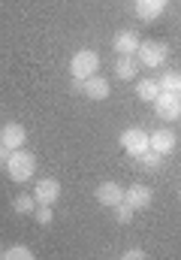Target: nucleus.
I'll use <instances>...</instances> for the list:
<instances>
[{"mask_svg": "<svg viewBox=\"0 0 181 260\" xmlns=\"http://www.w3.org/2000/svg\"><path fill=\"white\" fill-rule=\"evenodd\" d=\"M3 170H6V176L12 179V182H30L33 179V170H37V157L27 151V148H15L9 157H6V164H3Z\"/></svg>", "mask_w": 181, "mask_h": 260, "instance_id": "1", "label": "nucleus"}, {"mask_svg": "<svg viewBox=\"0 0 181 260\" xmlns=\"http://www.w3.org/2000/svg\"><path fill=\"white\" fill-rule=\"evenodd\" d=\"M100 70V55L94 49H79L73 58H69V76L73 79H88Z\"/></svg>", "mask_w": 181, "mask_h": 260, "instance_id": "2", "label": "nucleus"}, {"mask_svg": "<svg viewBox=\"0 0 181 260\" xmlns=\"http://www.w3.org/2000/svg\"><path fill=\"white\" fill-rule=\"evenodd\" d=\"M166 55H169L166 43H157V40H145V43H139V52H136L139 64L148 67V70H157V67H163Z\"/></svg>", "mask_w": 181, "mask_h": 260, "instance_id": "3", "label": "nucleus"}, {"mask_svg": "<svg viewBox=\"0 0 181 260\" xmlns=\"http://www.w3.org/2000/svg\"><path fill=\"white\" fill-rule=\"evenodd\" d=\"M154 115L160 121H175L181 118V97L178 91H160L154 100Z\"/></svg>", "mask_w": 181, "mask_h": 260, "instance_id": "4", "label": "nucleus"}, {"mask_svg": "<svg viewBox=\"0 0 181 260\" xmlns=\"http://www.w3.org/2000/svg\"><path fill=\"white\" fill-rule=\"evenodd\" d=\"M121 148L130 154V157H142L148 148H151V142H148V133L142 127H127L124 133H121Z\"/></svg>", "mask_w": 181, "mask_h": 260, "instance_id": "5", "label": "nucleus"}, {"mask_svg": "<svg viewBox=\"0 0 181 260\" xmlns=\"http://www.w3.org/2000/svg\"><path fill=\"white\" fill-rule=\"evenodd\" d=\"M33 200H37V206H55L60 200V182L58 179H40L33 188Z\"/></svg>", "mask_w": 181, "mask_h": 260, "instance_id": "6", "label": "nucleus"}, {"mask_svg": "<svg viewBox=\"0 0 181 260\" xmlns=\"http://www.w3.org/2000/svg\"><path fill=\"white\" fill-rule=\"evenodd\" d=\"M151 200H154V191H151L148 185H130V188L124 191V203H127L133 212L148 209V206H151Z\"/></svg>", "mask_w": 181, "mask_h": 260, "instance_id": "7", "label": "nucleus"}, {"mask_svg": "<svg viewBox=\"0 0 181 260\" xmlns=\"http://www.w3.org/2000/svg\"><path fill=\"white\" fill-rule=\"evenodd\" d=\"M97 203L100 206H106V209H115L118 203H124V188H121L118 182H103V185H97Z\"/></svg>", "mask_w": 181, "mask_h": 260, "instance_id": "8", "label": "nucleus"}, {"mask_svg": "<svg viewBox=\"0 0 181 260\" xmlns=\"http://www.w3.org/2000/svg\"><path fill=\"white\" fill-rule=\"evenodd\" d=\"M82 94H85L88 100H106V97L112 94V82H109L106 76H97V73H94V76L85 79V91H82Z\"/></svg>", "mask_w": 181, "mask_h": 260, "instance_id": "9", "label": "nucleus"}, {"mask_svg": "<svg viewBox=\"0 0 181 260\" xmlns=\"http://www.w3.org/2000/svg\"><path fill=\"white\" fill-rule=\"evenodd\" d=\"M0 142H3L9 151H15V148H21V145L27 142V130L21 127L18 121H9V124L0 127Z\"/></svg>", "mask_w": 181, "mask_h": 260, "instance_id": "10", "label": "nucleus"}, {"mask_svg": "<svg viewBox=\"0 0 181 260\" xmlns=\"http://www.w3.org/2000/svg\"><path fill=\"white\" fill-rule=\"evenodd\" d=\"M148 142H151L154 151H160V154L166 157V154L175 151V142H178V139H175V133H172L169 127H157L154 133H148Z\"/></svg>", "mask_w": 181, "mask_h": 260, "instance_id": "11", "label": "nucleus"}, {"mask_svg": "<svg viewBox=\"0 0 181 260\" xmlns=\"http://www.w3.org/2000/svg\"><path fill=\"white\" fill-rule=\"evenodd\" d=\"M163 9H166V0H136V15H139L142 21H154V18H160Z\"/></svg>", "mask_w": 181, "mask_h": 260, "instance_id": "12", "label": "nucleus"}, {"mask_svg": "<svg viewBox=\"0 0 181 260\" xmlns=\"http://www.w3.org/2000/svg\"><path fill=\"white\" fill-rule=\"evenodd\" d=\"M115 52L118 55H136L139 52V34L136 30H121V34H115Z\"/></svg>", "mask_w": 181, "mask_h": 260, "instance_id": "13", "label": "nucleus"}, {"mask_svg": "<svg viewBox=\"0 0 181 260\" xmlns=\"http://www.w3.org/2000/svg\"><path fill=\"white\" fill-rule=\"evenodd\" d=\"M139 58L136 55H121L118 64H115V76H118L121 82H130V79H136V73H139Z\"/></svg>", "mask_w": 181, "mask_h": 260, "instance_id": "14", "label": "nucleus"}, {"mask_svg": "<svg viewBox=\"0 0 181 260\" xmlns=\"http://www.w3.org/2000/svg\"><path fill=\"white\" fill-rule=\"evenodd\" d=\"M160 91H163V88H160L157 79H139V82H136V97L145 100V103H154Z\"/></svg>", "mask_w": 181, "mask_h": 260, "instance_id": "15", "label": "nucleus"}, {"mask_svg": "<svg viewBox=\"0 0 181 260\" xmlns=\"http://www.w3.org/2000/svg\"><path fill=\"white\" fill-rule=\"evenodd\" d=\"M12 209H15L18 215H33L37 200H33V194H18L15 200H12Z\"/></svg>", "mask_w": 181, "mask_h": 260, "instance_id": "16", "label": "nucleus"}, {"mask_svg": "<svg viewBox=\"0 0 181 260\" xmlns=\"http://www.w3.org/2000/svg\"><path fill=\"white\" fill-rule=\"evenodd\" d=\"M3 257H6V260H33V251H30L27 245H21V242H18V245H9V248L3 251Z\"/></svg>", "mask_w": 181, "mask_h": 260, "instance_id": "17", "label": "nucleus"}, {"mask_svg": "<svg viewBox=\"0 0 181 260\" xmlns=\"http://www.w3.org/2000/svg\"><path fill=\"white\" fill-rule=\"evenodd\" d=\"M139 164H142V167H145L148 173H154V170H157V167L163 164V154H160V151H154V148H148V151H145V154L139 157Z\"/></svg>", "mask_w": 181, "mask_h": 260, "instance_id": "18", "label": "nucleus"}, {"mask_svg": "<svg viewBox=\"0 0 181 260\" xmlns=\"http://www.w3.org/2000/svg\"><path fill=\"white\" fill-rule=\"evenodd\" d=\"M33 218H37V224L49 227V224L55 221V215H52V206H37V209H33Z\"/></svg>", "mask_w": 181, "mask_h": 260, "instance_id": "19", "label": "nucleus"}, {"mask_svg": "<svg viewBox=\"0 0 181 260\" xmlns=\"http://www.w3.org/2000/svg\"><path fill=\"white\" fill-rule=\"evenodd\" d=\"M178 79H181V73H163L157 82H160L163 91H178Z\"/></svg>", "mask_w": 181, "mask_h": 260, "instance_id": "20", "label": "nucleus"}, {"mask_svg": "<svg viewBox=\"0 0 181 260\" xmlns=\"http://www.w3.org/2000/svg\"><path fill=\"white\" fill-rule=\"evenodd\" d=\"M133 215H136V212H133L127 203H118V206H115V221H118V224H130Z\"/></svg>", "mask_w": 181, "mask_h": 260, "instance_id": "21", "label": "nucleus"}, {"mask_svg": "<svg viewBox=\"0 0 181 260\" xmlns=\"http://www.w3.org/2000/svg\"><path fill=\"white\" fill-rule=\"evenodd\" d=\"M145 257H148V254H145L142 248H127V251H124V260H145Z\"/></svg>", "mask_w": 181, "mask_h": 260, "instance_id": "22", "label": "nucleus"}, {"mask_svg": "<svg viewBox=\"0 0 181 260\" xmlns=\"http://www.w3.org/2000/svg\"><path fill=\"white\" fill-rule=\"evenodd\" d=\"M9 154H12V151H9V148L0 142V164H6V157H9Z\"/></svg>", "mask_w": 181, "mask_h": 260, "instance_id": "23", "label": "nucleus"}, {"mask_svg": "<svg viewBox=\"0 0 181 260\" xmlns=\"http://www.w3.org/2000/svg\"><path fill=\"white\" fill-rule=\"evenodd\" d=\"M178 97H181V79H178Z\"/></svg>", "mask_w": 181, "mask_h": 260, "instance_id": "24", "label": "nucleus"}, {"mask_svg": "<svg viewBox=\"0 0 181 260\" xmlns=\"http://www.w3.org/2000/svg\"><path fill=\"white\" fill-rule=\"evenodd\" d=\"M178 200H181V191H178Z\"/></svg>", "mask_w": 181, "mask_h": 260, "instance_id": "25", "label": "nucleus"}, {"mask_svg": "<svg viewBox=\"0 0 181 260\" xmlns=\"http://www.w3.org/2000/svg\"><path fill=\"white\" fill-rule=\"evenodd\" d=\"M0 257H3V251H0Z\"/></svg>", "mask_w": 181, "mask_h": 260, "instance_id": "26", "label": "nucleus"}]
</instances>
